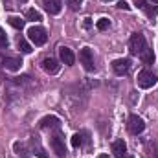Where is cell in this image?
Wrapping results in <instances>:
<instances>
[{"label": "cell", "instance_id": "3", "mask_svg": "<svg viewBox=\"0 0 158 158\" xmlns=\"http://www.w3.org/2000/svg\"><path fill=\"white\" fill-rule=\"evenodd\" d=\"M156 85V76L149 70H142L138 74V86L140 88H153Z\"/></svg>", "mask_w": 158, "mask_h": 158}, {"label": "cell", "instance_id": "1", "mask_svg": "<svg viewBox=\"0 0 158 158\" xmlns=\"http://www.w3.org/2000/svg\"><path fill=\"white\" fill-rule=\"evenodd\" d=\"M129 50L132 55H142L147 50V40L142 33H132L129 39Z\"/></svg>", "mask_w": 158, "mask_h": 158}, {"label": "cell", "instance_id": "5", "mask_svg": "<svg viewBox=\"0 0 158 158\" xmlns=\"http://www.w3.org/2000/svg\"><path fill=\"white\" fill-rule=\"evenodd\" d=\"M127 129H129L131 134H140V132H143L145 123H143V119L140 118V116L131 114V116H129V123H127Z\"/></svg>", "mask_w": 158, "mask_h": 158}, {"label": "cell", "instance_id": "7", "mask_svg": "<svg viewBox=\"0 0 158 158\" xmlns=\"http://www.w3.org/2000/svg\"><path fill=\"white\" fill-rule=\"evenodd\" d=\"M129 68H131V61L129 59H116V61H112V70H114L116 76H125L129 72Z\"/></svg>", "mask_w": 158, "mask_h": 158}, {"label": "cell", "instance_id": "20", "mask_svg": "<svg viewBox=\"0 0 158 158\" xmlns=\"http://www.w3.org/2000/svg\"><path fill=\"white\" fill-rule=\"evenodd\" d=\"M81 4H83V0H68V6H70L72 11H77L81 7Z\"/></svg>", "mask_w": 158, "mask_h": 158}, {"label": "cell", "instance_id": "13", "mask_svg": "<svg viewBox=\"0 0 158 158\" xmlns=\"http://www.w3.org/2000/svg\"><path fill=\"white\" fill-rule=\"evenodd\" d=\"M40 127L46 129V127H59V119L55 116H48V118H42L40 119Z\"/></svg>", "mask_w": 158, "mask_h": 158}, {"label": "cell", "instance_id": "25", "mask_svg": "<svg viewBox=\"0 0 158 158\" xmlns=\"http://www.w3.org/2000/svg\"><path fill=\"white\" fill-rule=\"evenodd\" d=\"M103 2H110V0H103Z\"/></svg>", "mask_w": 158, "mask_h": 158}, {"label": "cell", "instance_id": "6", "mask_svg": "<svg viewBox=\"0 0 158 158\" xmlns=\"http://www.w3.org/2000/svg\"><path fill=\"white\" fill-rule=\"evenodd\" d=\"M50 145H52V149H53V153H55L57 156L64 158L66 149H64V142H63V138H61L59 134H53V136L50 138Z\"/></svg>", "mask_w": 158, "mask_h": 158}, {"label": "cell", "instance_id": "28", "mask_svg": "<svg viewBox=\"0 0 158 158\" xmlns=\"http://www.w3.org/2000/svg\"><path fill=\"white\" fill-rule=\"evenodd\" d=\"M129 158H134V156H129Z\"/></svg>", "mask_w": 158, "mask_h": 158}, {"label": "cell", "instance_id": "11", "mask_svg": "<svg viewBox=\"0 0 158 158\" xmlns=\"http://www.w3.org/2000/svg\"><path fill=\"white\" fill-rule=\"evenodd\" d=\"M42 6H44V9L50 15H59L61 13V7H63V4L59 0H42Z\"/></svg>", "mask_w": 158, "mask_h": 158}, {"label": "cell", "instance_id": "26", "mask_svg": "<svg viewBox=\"0 0 158 158\" xmlns=\"http://www.w3.org/2000/svg\"><path fill=\"white\" fill-rule=\"evenodd\" d=\"M19 2H26V0H19Z\"/></svg>", "mask_w": 158, "mask_h": 158}, {"label": "cell", "instance_id": "2", "mask_svg": "<svg viewBox=\"0 0 158 158\" xmlns=\"http://www.w3.org/2000/svg\"><path fill=\"white\" fill-rule=\"evenodd\" d=\"M28 37H30V40H31L35 46H42V44L48 40L46 30L40 28V26H31V28L28 30Z\"/></svg>", "mask_w": 158, "mask_h": 158}, {"label": "cell", "instance_id": "9", "mask_svg": "<svg viewBox=\"0 0 158 158\" xmlns=\"http://www.w3.org/2000/svg\"><path fill=\"white\" fill-rule=\"evenodd\" d=\"M59 57H61V61H63L66 66H72V64L76 63L74 52H72L70 48H66V46H61V48H59Z\"/></svg>", "mask_w": 158, "mask_h": 158}, {"label": "cell", "instance_id": "12", "mask_svg": "<svg viewBox=\"0 0 158 158\" xmlns=\"http://www.w3.org/2000/svg\"><path fill=\"white\" fill-rule=\"evenodd\" d=\"M112 153H114L116 158H123L127 155V145H125L123 140H116V142L112 143Z\"/></svg>", "mask_w": 158, "mask_h": 158}, {"label": "cell", "instance_id": "27", "mask_svg": "<svg viewBox=\"0 0 158 158\" xmlns=\"http://www.w3.org/2000/svg\"><path fill=\"white\" fill-rule=\"evenodd\" d=\"M151 2H158V0H151Z\"/></svg>", "mask_w": 158, "mask_h": 158}, {"label": "cell", "instance_id": "10", "mask_svg": "<svg viewBox=\"0 0 158 158\" xmlns=\"http://www.w3.org/2000/svg\"><path fill=\"white\" fill-rule=\"evenodd\" d=\"M2 66H4L6 70L17 72V70H20V66H22V61H20L19 57H4V59H2Z\"/></svg>", "mask_w": 158, "mask_h": 158}, {"label": "cell", "instance_id": "23", "mask_svg": "<svg viewBox=\"0 0 158 158\" xmlns=\"http://www.w3.org/2000/svg\"><path fill=\"white\" fill-rule=\"evenodd\" d=\"M83 26H85V28H90V26H92V19H85Z\"/></svg>", "mask_w": 158, "mask_h": 158}, {"label": "cell", "instance_id": "18", "mask_svg": "<svg viewBox=\"0 0 158 158\" xmlns=\"http://www.w3.org/2000/svg\"><path fill=\"white\" fill-rule=\"evenodd\" d=\"M96 26H98L99 31H105V30L110 28V20H109V19H99V20L96 22Z\"/></svg>", "mask_w": 158, "mask_h": 158}, {"label": "cell", "instance_id": "14", "mask_svg": "<svg viewBox=\"0 0 158 158\" xmlns=\"http://www.w3.org/2000/svg\"><path fill=\"white\" fill-rule=\"evenodd\" d=\"M140 57H142V61H143L145 64H153V63H155V53H153V50H149V48H147Z\"/></svg>", "mask_w": 158, "mask_h": 158}, {"label": "cell", "instance_id": "16", "mask_svg": "<svg viewBox=\"0 0 158 158\" xmlns=\"http://www.w3.org/2000/svg\"><path fill=\"white\" fill-rule=\"evenodd\" d=\"M26 19H30V20H33V22L42 20V17H40V13L37 9H28V11H26Z\"/></svg>", "mask_w": 158, "mask_h": 158}, {"label": "cell", "instance_id": "8", "mask_svg": "<svg viewBox=\"0 0 158 158\" xmlns=\"http://www.w3.org/2000/svg\"><path fill=\"white\" fill-rule=\"evenodd\" d=\"M40 64H42V70H44L46 74H52V76H53V74H57V72L61 70V64H59L55 59H52V57L42 59V63H40Z\"/></svg>", "mask_w": 158, "mask_h": 158}, {"label": "cell", "instance_id": "21", "mask_svg": "<svg viewBox=\"0 0 158 158\" xmlns=\"http://www.w3.org/2000/svg\"><path fill=\"white\" fill-rule=\"evenodd\" d=\"M0 48H7V37L4 30H0Z\"/></svg>", "mask_w": 158, "mask_h": 158}, {"label": "cell", "instance_id": "24", "mask_svg": "<svg viewBox=\"0 0 158 158\" xmlns=\"http://www.w3.org/2000/svg\"><path fill=\"white\" fill-rule=\"evenodd\" d=\"M99 158H110L109 155H99Z\"/></svg>", "mask_w": 158, "mask_h": 158}, {"label": "cell", "instance_id": "22", "mask_svg": "<svg viewBox=\"0 0 158 158\" xmlns=\"http://www.w3.org/2000/svg\"><path fill=\"white\" fill-rule=\"evenodd\" d=\"M118 7H119V9H125V11H129V9H131V6H129V4H127L125 0H121V2H118Z\"/></svg>", "mask_w": 158, "mask_h": 158}, {"label": "cell", "instance_id": "4", "mask_svg": "<svg viewBox=\"0 0 158 158\" xmlns=\"http://www.w3.org/2000/svg\"><path fill=\"white\" fill-rule=\"evenodd\" d=\"M79 61H81V64H83V68H85L86 72H94V70H96V66H94V57H92V50H90V48H83V50L79 52Z\"/></svg>", "mask_w": 158, "mask_h": 158}, {"label": "cell", "instance_id": "17", "mask_svg": "<svg viewBox=\"0 0 158 158\" xmlns=\"http://www.w3.org/2000/svg\"><path fill=\"white\" fill-rule=\"evenodd\" d=\"M19 50L22 53H31V46H30V42L26 39H19Z\"/></svg>", "mask_w": 158, "mask_h": 158}, {"label": "cell", "instance_id": "19", "mask_svg": "<svg viewBox=\"0 0 158 158\" xmlns=\"http://www.w3.org/2000/svg\"><path fill=\"white\" fill-rule=\"evenodd\" d=\"M81 145H83V138H81V134H74V136H72V147L77 149V147H81Z\"/></svg>", "mask_w": 158, "mask_h": 158}, {"label": "cell", "instance_id": "15", "mask_svg": "<svg viewBox=\"0 0 158 158\" xmlns=\"http://www.w3.org/2000/svg\"><path fill=\"white\" fill-rule=\"evenodd\" d=\"M7 22H9L15 30H22V28H24V20H22L20 17H9Z\"/></svg>", "mask_w": 158, "mask_h": 158}]
</instances>
